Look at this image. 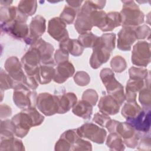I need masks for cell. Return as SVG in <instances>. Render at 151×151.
I'll list each match as a JSON object with an SVG mask.
<instances>
[{
  "label": "cell",
  "mask_w": 151,
  "mask_h": 151,
  "mask_svg": "<svg viewBox=\"0 0 151 151\" xmlns=\"http://www.w3.org/2000/svg\"><path fill=\"white\" fill-rule=\"evenodd\" d=\"M11 120L15 127V135L23 138L28 134L31 127L39 126L40 117L37 111L28 108L15 114Z\"/></svg>",
  "instance_id": "cell-2"
},
{
  "label": "cell",
  "mask_w": 151,
  "mask_h": 151,
  "mask_svg": "<svg viewBox=\"0 0 151 151\" xmlns=\"http://www.w3.org/2000/svg\"><path fill=\"white\" fill-rule=\"evenodd\" d=\"M36 105L45 116H50L58 113V99L56 95L48 93H40L37 97Z\"/></svg>",
  "instance_id": "cell-10"
},
{
  "label": "cell",
  "mask_w": 151,
  "mask_h": 151,
  "mask_svg": "<svg viewBox=\"0 0 151 151\" xmlns=\"http://www.w3.org/2000/svg\"><path fill=\"white\" fill-rule=\"evenodd\" d=\"M48 32L54 40L60 42L69 38L66 24L60 17L51 18L48 21Z\"/></svg>",
  "instance_id": "cell-14"
},
{
  "label": "cell",
  "mask_w": 151,
  "mask_h": 151,
  "mask_svg": "<svg viewBox=\"0 0 151 151\" xmlns=\"http://www.w3.org/2000/svg\"><path fill=\"white\" fill-rule=\"evenodd\" d=\"M1 151L25 150V147L21 140L14 137L1 140Z\"/></svg>",
  "instance_id": "cell-24"
},
{
  "label": "cell",
  "mask_w": 151,
  "mask_h": 151,
  "mask_svg": "<svg viewBox=\"0 0 151 151\" xmlns=\"http://www.w3.org/2000/svg\"><path fill=\"white\" fill-rule=\"evenodd\" d=\"M1 31L15 38L24 40L27 38L29 33L28 27L26 23L16 21L1 25Z\"/></svg>",
  "instance_id": "cell-15"
},
{
  "label": "cell",
  "mask_w": 151,
  "mask_h": 151,
  "mask_svg": "<svg viewBox=\"0 0 151 151\" xmlns=\"http://www.w3.org/2000/svg\"><path fill=\"white\" fill-rule=\"evenodd\" d=\"M121 25L122 19L120 14L118 12H110L107 14L106 24L102 31H111Z\"/></svg>",
  "instance_id": "cell-28"
},
{
  "label": "cell",
  "mask_w": 151,
  "mask_h": 151,
  "mask_svg": "<svg viewBox=\"0 0 151 151\" xmlns=\"http://www.w3.org/2000/svg\"><path fill=\"white\" fill-rule=\"evenodd\" d=\"M137 149L140 150H150V136L149 133H140Z\"/></svg>",
  "instance_id": "cell-38"
},
{
  "label": "cell",
  "mask_w": 151,
  "mask_h": 151,
  "mask_svg": "<svg viewBox=\"0 0 151 151\" xmlns=\"http://www.w3.org/2000/svg\"><path fill=\"white\" fill-rule=\"evenodd\" d=\"M76 130L80 137L88 139L98 144L103 143L107 135L106 130L92 123H86Z\"/></svg>",
  "instance_id": "cell-8"
},
{
  "label": "cell",
  "mask_w": 151,
  "mask_h": 151,
  "mask_svg": "<svg viewBox=\"0 0 151 151\" xmlns=\"http://www.w3.org/2000/svg\"><path fill=\"white\" fill-rule=\"evenodd\" d=\"M110 65L113 71L119 73L124 71L127 67L126 60L120 55H116L111 59Z\"/></svg>",
  "instance_id": "cell-36"
},
{
  "label": "cell",
  "mask_w": 151,
  "mask_h": 151,
  "mask_svg": "<svg viewBox=\"0 0 151 151\" xmlns=\"http://www.w3.org/2000/svg\"><path fill=\"white\" fill-rule=\"evenodd\" d=\"M74 82L80 86H86L90 81V77L85 71H77L74 76Z\"/></svg>",
  "instance_id": "cell-40"
},
{
  "label": "cell",
  "mask_w": 151,
  "mask_h": 151,
  "mask_svg": "<svg viewBox=\"0 0 151 151\" xmlns=\"http://www.w3.org/2000/svg\"><path fill=\"white\" fill-rule=\"evenodd\" d=\"M55 69L53 65L41 64L39 66L38 79L41 84L49 83L53 79L55 75Z\"/></svg>",
  "instance_id": "cell-23"
},
{
  "label": "cell",
  "mask_w": 151,
  "mask_h": 151,
  "mask_svg": "<svg viewBox=\"0 0 151 151\" xmlns=\"http://www.w3.org/2000/svg\"><path fill=\"white\" fill-rule=\"evenodd\" d=\"M11 114L12 110L9 106L5 104L1 105V118L2 119L3 118H6L10 116Z\"/></svg>",
  "instance_id": "cell-46"
},
{
  "label": "cell",
  "mask_w": 151,
  "mask_h": 151,
  "mask_svg": "<svg viewBox=\"0 0 151 151\" xmlns=\"http://www.w3.org/2000/svg\"><path fill=\"white\" fill-rule=\"evenodd\" d=\"M114 132L122 137L124 144L128 147L135 148L137 146L140 134L127 122H117Z\"/></svg>",
  "instance_id": "cell-7"
},
{
  "label": "cell",
  "mask_w": 151,
  "mask_h": 151,
  "mask_svg": "<svg viewBox=\"0 0 151 151\" xmlns=\"http://www.w3.org/2000/svg\"><path fill=\"white\" fill-rule=\"evenodd\" d=\"M107 146L111 150H124V144L122 137L116 133H110L107 136L106 143Z\"/></svg>",
  "instance_id": "cell-27"
},
{
  "label": "cell",
  "mask_w": 151,
  "mask_h": 151,
  "mask_svg": "<svg viewBox=\"0 0 151 151\" xmlns=\"http://www.w3.org/2000/svg\"><path fill=\"white\" fill-rule=\"evenodd\" d=\"M18 8L15 6H1L0 19L1 25L9 23L16 19Z\"/></svg>",
  "instance_id": "cell-25"
},
{
  "label": "cell",
  "mask_w": 151,
  "mask_h": 151,
  "mask_svg": "<svg viewBox=\"0 0 151 151\" xmlns=\"http://www.w3.org/2000/svg\"><path fill=\"white\" fill-rule=\"evenodd\" d=\"M68 52L59 48L57 50L54 54V60L55 63L58 64L60 63L68 61Z\"/></svg>",
  "instance_id": "cell-44"
},
{
  "label": "cell",
  "mask_w": 151,
  "mask_h": 151,
  "mask_svg": "<svg viewBox=\"0 0 151 151\" xmlns=\"http://www.w3.org/2000/svg\"><path fill=\"white\" fill-rule=\"evenodd\" d=\"M46 28L45 19L41 15L34 17L29 24V34L24 40L26 44L32 45L44 33Z\"/></svg>",
  "instance_id": "cell-11"
},
{
  "label": "cell",
  "mask_w": 151,
  "mask_h": 151,
  "mask_svg": "<svg viewBox=\"0 0 151 151\" xmlns=\"http://www.w3.org/2000/svg\"><path fill=\"white\" fill-rule=\"evenodd\" d=\"M37 8L36 1H21L18 4V9L27 17L35 14Z\"/></svg>",
  "instance_id": "cell-31"
},
{
  "label": "cell",
  "mask_w": 151,
  "mask_h": 151,
  "mask_svg": "<svg viewBox=\"0 0 151 151\" xmlns=\"http://www.w3.org/2000/svg\"><path fill=\"white\" fill-rule=\"evenodd\" d=\"M35 47L40 52L42 64H49L54 65V62L52 58V54L54 52L53 46L40 38L32 45Z\"/></svg>",
  "instance_id": "cell-17"
},
{
  "label": "cell",
  "mask_w": 151,
  "mask_h": 151,
  "mask_svg": "<svg viewBox=\"0 0 151 151\" xmlns=\"http://www.w3.org/2000/svg\"><path fill=\"white\" fill-rule=\"evenodd\" d=\"M57 99L58 114L67 113L75 106L77 101V97L73 93H67L57 96Z\"/></svg>",
  "instance_id": "cell-20"
},
{
  "label": "cell",
  "mask_w": 151,
  "mask_h": 151,
  "mask_svg": "<svg viewBox=\"0 0 151 151\" xmlns=\"http://www.w3.org/2000/svg\"><path fill=\"white\" fill-rule=\"evenodd\" d=\"M0 76V85L1 91L14 88L15 87V82L7 72L1 70Z\"/></svg>",
  "instance_id": "cell-35"
},
{
  "label": "cell",
  "mask_w": 151,
  "mask_h": 151,
  "mask_svg": "<svg viewBox=\"0 0 151 151\" xmlns=\"http://www.w3.org/2000/svg\"><path fill=\"white\" fill-rule=\"evenodd\" d=\"M116 34L105 33L100 37L93 47L90 64L93 69H97L110 58L111 52L115 48Z\"/></svg>",
  "instance_id": "cell-1"
},
{
  "label": "cell",
  "mask_w": 151,
  "mask_h": 151,
  "mask_svg": "<svg viewBox=\"0 0 151 151\" xmlns=\"http://www.w3.org/2000/svg\"><path fill=\"white\" fill-rule=\"evenodd\" d=\"M120 105L110 95H104L99 100L98 107L100 111L107 115H114L120 110Z\"/></svg>",
  "instance_id": "cell-19"
},
{
  "label": "cell",
  "mask_w": 151,
  "mask_h": 151,
  "mask_svg": "<svg viewBox=\"0 0 151 151\" xmlns=\"http://www.w3.org/2000/svg\"><path fill=\"white\" fill-rule=\"evenodd\" d=\"M36 100V91H31L30 88L25 84L21 83L14 88L13 101L18 107L25 109L35 107Z\"/></svg>",
  "instance_id": "cell-6"
},
{
  "label": "cell",
  "mask_w": 151,
  "mask_h": 151,
  "mask_svg": "<svg viewBox=\"0 0 151 151\" xmlns=\"http://www.w3.org/2000/svg\"><path fill=\"white\" fill-rule=\"evenodd\" d=\"M4 65L6 71L15 82V86L21 83L23 84L25 75L17 57H10L6 60Z\"/></svg>",
  "instance_id": "cell-12"
},
{
  "label": "cell",
  "mask_w": 151,
  "mask_h": 151,
  "mask_svg": "<svg viewBox=\"0 0 151 151\" xmlns=\"http://www.w3.org/2000/svg\"><path fill=\"white\" fill-rule=\"evenodd\" d=\"M139 100L143 108L150 109L151 96L150 85H145L139 92Z\"/></svg>",
  "instance_id": "cell-34"
},
{
  "label": "cell",
  "mask_w": 151,
  "mask_h": 151,
  "mask_svg": "<svg viewBox=\"0 0 151 151\" xmlns=\"http://www.w3.org/2000/svg\"><path fill=\"white\" fill-rule=\"evenodd\" d=\"M110 119L109 115L104 114L103 113H96L94 114L93 121L99 124L101 127H106V125L108 121Z\"/></svg>",
  "instance_id": "cell-43"
},
{
  "label": "cell",
  "mask_w": 151,
  "mask_h": 151,
  "mask_svg": "<svg viewBox=\"0 0 151 151\" xmlns=\"http://www.w3.org/2000/svg\"><path fill=\"white\" fill-rule=\"evenodd\" d=\"M83 2V1H67V3L68 4V5L77 9H79L81 5V4Z\"/></svg>",
  "instance_id": "cell-47"
},
{
  "label": "cell",
  "mask_w": 151,
  "mask_h": 151,
  "mask_svg": "<svg viewBox=\"0 0 151 151\" xmlns=\"http://www.w3.org/2000/svg\"><path fill=\"white\" fill-rule=\"evenodd\" d=\"M120 12L123 27L136 28L144 22V14L134 1H123Z\"/></svg>",
  "instance_id": "cell-3"
},
{
  "label": "cell",
  "mask_w": 151,
  "mask_h": 151,
  "mask_svg": "<svg viewBox=\"0 0 151 151\" xmlns=\"http://www.w3.org/2000/svg\"><path fill=\"white\" fill-rule=\"evenodd\" d=\"M142 110L136 101L127 102L122 110V115L127 120L134 118Z\"/></svg>",
  "instance_id": "cell-26"
},
{
  "label": "cell",
  "mask_w": 151,
  "mask_h": 151,
  "mask_svg": "<svg viewBox=\"0 0 151 151\" xmlns=\"http://www.w3.org/2000/svg\"><path fill=\"white\" fill-rule=\"evenodd\" d=\"M100 77L108 94L121 106L125 100L123 86L115 78L113 70L108 68H103L100 71Z\"/></svg>",
  "instance_id": "cell-4"
},
{
  "label": "cell",
  "mask_w": 151,
  "mask_h": 151,
  "mask_svg": "<svg viewBox=\"0 0 151 151\" xmlns=\"http://www.w3.org/2000/svg\"><path fill=\"white\" fill-rule=\"evenodd\" d=\"M107 14L103 10H94L91 14V21L93 26L98 27L101 31L106 24Z\"/></svg>",
  "instance_id": "cell-29"
},
{
  "label": "cell",
  "mask_w": 151,
  "mask_h": 151,
  "mask_svg": "<svg viewBox=\"0 0 151 151\" xmlns=\"http://www.w3.org/2000/svg\"><path fill=\"white\" fill-rule=\"evenodd\" d=\"M149 73L150 71L147 69L135 67H132L129 70L130 78L132 79H141L145 80Z\"/></svg>",
  "instance_id": "cell-37"
},
{
  "label": "cell",
  "mask_w": 151,
  "mask_h": 151,
  "mask_svg": "<svg viewBox=\"0 0 151 151\" xmlns=\"http://www.w3.org/2000/svg\"><path fill=\"white\" fill-rule=\"evenodd\" d=\"M60 48L75 57L81 55L84 51V47L78 40L69 38L60 42Z\"/></svg>",
  "instance_id": "cell-21"
},
{
  "label": "cell",
  "mask_w": 151,
  "mask_h": 151,
  "mask_svg": "<svg viewBox=\"0 0 151 151\" xmlns=\"http://www.w3.org/2000/svg\"><path fill=\"white\" fill-rule=\"evenodd\" d=\"M99 37L93 34L91 32H88L80 34L78 40L84 48H93L96 44Z\"/></svg>",
  "instance_id": "cell-32"
},
{
  "label": "cell",
  "mask_w": 151,
  "mask_h": 151,
  "mask_svg": "<svg viewBox=\"0 0 151 151\" xmlns=\"http://www.w3.org/2000/svg\"><path fill=\"white\" fill-rule=\"evenodd\" d=\"M92 145L88 141L83 140L79 137L72 145L71 150H91Z\"/></svg>",
  "instance_id": "cell-39"
},
{
  "label": "cell",
  "mask_w": 151,
  "mask_h": 151,
  "mask_svg": "<svg viewBox=\"0 0 151 151\" xmlns=\"http://www.w3.org/2000/svg\"><path fill=\"white\" fill-rule=\"evenodd\" d=\"M75 72L73 64L68 61L60 63L55 68L53 80L57 83H64L68 78L72 77Z\"/></svg>",
  "instance_id": "cell-18"
},
{
  "label": "cell",
  "mask_w": 151,
  "mask_h": 151,
  "mask_svg": "<svg viewBox=\"0 0 151 151\" xmlns=\"http://www.w3.org/2000/svg\"><path fill=\"white\" fill-rule=\"evenodd\" d=\"M54 150L56 151L71 150V145L66 140L60 137L55 145Z\"/></svg>",
  "instance_id": "cell-45"
},
{
  "label": "cell",
  "mask_w": 151,
  "mask_h": 151,
  "mask_svg": "<svg viewBox=\"0 0 151 151\" xmlns=\"http://www.w3.org/2000/svg\"><path fill=\"white\" fill-rule=\"evenodd\" d=\"M96 9H97L94 6L93 1H86L84 2L78 11L74 24V27L78 33L80 34H84L90 32L92 29L93 26L91 21V14L93 11Z\"/></svg>",
  "instance_id": "cell-5"
},
{
  "label": "cell",
  "mask_w": 151,
  "mask_h": 151,
  "mask_svg": "<svg viewBox=\"0 0 151 151\" xmlns=\"http://www.w3.org/2000/svg\"><path fill=\"white\" fill-rule=\"evenodd\" d=\"M78 10L68 5H65L63 9V11L60 14V18L65 24H72L75 19L76 14Z\"/></svg>",
  "instance_id": "cell-33"
},
{
  "label": "cell",
  "mask_w": 151,
  "mask_h": 151,
  "mask_svg": "<svg viewBox=\"0 0 151 151\" xmlns=\"http://www.w3.org/2000/svg\"><path fill=\"white\" fill-rule=\"evenodd\" d=\"M135 28L123 27L118 33L117 48L122 51H130L132 44L137 40Z\"/></svg>",
  "instance_id": "cell-16"
},
{
  "label": "cell",
  "mask_w": 151,
  "mask_h": 151,
  "mask_svg": "<svg viewBox=\"0 0 151 151\" xmlns=\"http://www.w3.org/2000/svg\"><path fill=\"white\" fill-rule=\"evenodd\" d=\"M72 112L74 114L83 119H89L93 113V106L88 102L81 100L78 101L73 107Z\"/></svg>",
  "instance_id": "cell-22"
},
{
  "label": "cell",
  "mask_w": 151,
  "mask_h": 151,
  "mask_svg": "<svg viewBox=\"0 0 151 151\" xmlns=\"http://www.w3.org/2000/svg\"><path fill=\"white\" fill-rule=\"evenodd\" d=\"M150 110L142 108L140 111L133 119L127 122L138 132L149 133L150 129Z\"/></svg>",
  "instance_id": "cell-13"
},
{
  "label": "cell",
  "mask_w": 151,
  "mask_h": 151,
  "mask_svg": "<svg viewBox=\"0 0 151 151\" xmlns=\"http://www.w3.org/2000/svg\"><path fill=\"white\" fill-rule=\"evenodd\" d=\"M82 100L88 102L93 106H94L98 100L97 93L93 89H87L84 91L82 96Z\"/></svg>",
  "instance_id": "cell-41"
},
{
  "label": "cell",
  "mask_w": 151,
  "mask_h": 151,
  "mask_svg": "<svg viewBox=\"0 0 151 151\" xmlns=\"http://www.w3.org/2000/svg\"><path fill=\"white\" fill-rule=\"evenodd\" d=\"M132 62L137 66L146 67L150 63V44L138 41L133 47Z\"/></svg>",
  "instance_id": "cell-9"
},
{
  "label": "cell",
  "mask_w": 151,
  "mask_h": 151,
  "mask_svg": "<svg viewBox=\"0 0 151 151\" xmlns=\"http://www.w3.org/2000/svg\"><path fill=\"white\" fill-rule=\"evenodd\" d=\"M135 34L137 39H145L147 38L150 39V28L146 25H143L140 27H137L134 28Z\"/></svg>",
  "instance_id": "cell-42"
},
{
  "label": "cell",
  "mask_w": 151,
  "mask_h": 151,
  "mask_svg": "<svg viewBox=\"0 0 151 151\" xmlns=\"http://www.w3.org/2000/svg\"><path fill=\"white\" fill-rule=\"evenodd\" d=\"M1 140L14 137L15 127L12 120H5L1 123Z\"/></svg>",
  "instance_id": "cell-30"
}]
</instances>
